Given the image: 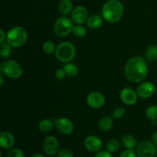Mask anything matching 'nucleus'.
Wrapping results in <instances>:
<instances>
[{
  "instance_id": "4be33fe9",
  "label": "nucleus",
  "mask_w": 157,
  "mask_h": 157,
  "mask_svg": "<svg viewBox=\"0 0 157 157\" xmlns=\"http://www.w3.org/2000/svg\"><path fill=\"white\" fill-rule=\"evenodd\" d=\"M12 46L6 41L1 43V44H0V56H1V58H4V59L9 58L12 54Z\"/></svg>"
},
{
  "instance_id": "a878e982",
  "label": "nucleus",
  "mask_w": 157,
  "mask_h": 157,
  "mask_svg": "<svg viewBox=\"0 0 157 157\" xmlns=\"http://www.w3.org/2000/svg\"><path fill=\"white\" fill-rule=\"evenodd\" d=\"M56 48L57 46L52 41H46L42 45L43 52L47 55H52V54L55 53Z\"/></svg>"
},
{
  "instance_id": "6ab92c4d",
  "label": "nucleus",
  "mask_w": 157,
  "mask_h": 157,
  "mask_svg": "<svg viewBox=\"0 0 157 157\" xmlns=\"http://www.w3.org/2000/svg\"><path fill=\"white\" fill-rule=\"evenodd\" d=\"M121 143L123 146L127 150H134L137 147L136 140L133 135L125 134L121 138Z\"/></svg>"
},
{
  "instance_id": "5701e85b",
  "label": "nucleus",
  "mask_w": 157,
  "mask_h": 157,
  "mask_svg": "<svg viewBox=\"0 0 157 157\" xmlns=\"http://www.w3.org/2000/svg\"><path fill=\"white\" fill-rule=\"evenodd\" d=\"M120 147H121V143L118 140L114 139V138L109 140L108 142L106 144V149L107 151L111 153L118 151L120 150Z\"/></svg>"
},
{
  "instance_id": "e433bc0d",
  "label": "nucleus",
  "mask_w": 157,
  "mask_h": 157,
  "mask_svg": "<svg viewBox=\"0 0 157 157\" xmlns=\"http://www.w3.org/2000/svg\"><path fill=\"white\" fill-rule=\"evenodd\" d=\"M31 157H46L44 155L41 154V153H35V154H33Z\"/></svg>"
},
{
  "instance_id": "423d86ee",
  "label": "nucleus",
  "mask_w": 157,
  "mask_h": 157,
  "mask_svg": "<svg viewBox=\"0 0 157 157\" xmlns=\"http://www.w3.org/2000/svg\"><path fill=\"white\" fill-rule=\"evenodd\" d=\"M74 21L67 17H61L55 21L53 31L55 35L59 38H64L73 32Z\"/></svg>"
},
{
  "instance_id": "1a4fd4ad",
  "label": "nucleus",
  "mask_w": 157,
  "mask_h": 157,
  "mask_svg": "<svg viewBox=\"0 0 157 157\" xmlns=\"http://www.w3.org/2000/svg\"><path fill=\"white\" fill-rule=\"evenodd\" d=\"M55 127L60 133L65 136H68L73 133L75 126L73 122L67 117L57 118L55 121Z\"/></svg>"
},
{
  "instance_id": "f257e3e1",
  "label": "nucleus",
  "mask_w": 157,
  "mask_h": 157,
  "mask_svg": "<svg viewBox=\"0 0 157 157\" xmlns=\"http://www.w3.org/2000/svg\"><path fill=\"white\" fill-rule=\"evenodd\" d=\"M126 78L132 83H140L148 75V67L144 58L133 57L127 61L124 67Z\"/></svg>"
},
{
  "instance_id": "7ed1b4c3",
  "label": "nucleus",
  "mask_w": 157,
  "mask_h": 157,
  "mask_svg": "<svg viewBox=\"0 0 157 157\" xmlns=\"http://www.w3.org/2000/svg\"><path fill=\"white\" fill-rule=\"evenodd\" d=\"M28 40L27 31L21 26H15L9 30L6 35V42L12 48L22 47Z\"/></svg>"
},
{
  "instance_id": "bb28decb",
  "label": "nucleus",
  "mask_w": 157,
  "mask_h": 157,
  "mask_svg": "<svg viewBox=\"0 0 157 157\" xmlns=\"http://www.w3.org/2000/svg\"><path fill=\"white\" fill-rule=\"evenodd\" d=\"M146 115L151 121H157V106H150L146 111Z\"/></svg>"
},
{
  "instance_id": "72a5a7b5",
  "label": "nucleus",
  "mask_w": 157,
  "mask_h": 157,
  "mask_svg": "<svg viewBox=\"0 0 157 157\" xmlns=\"http://www.w3.org/2000/svg\"><path fill=\"white\" fill-rule=\"evenodd\" d=\"M6 35L7 34L3 29H0V43L5 42V40H6Z\"/></svg>"
},
{
  "instance_id": "9b49d317",
  "label": "nucleus",
  "mask_w": 157,
  "mask_h": 157,
  "mask_svg": "<svg viewBox=\"0 0 157 157\" xmlns=\"http://www.w3.org/2000/svg\"><path fill=\"white\" fill-rule=\"evenodd\" d=\"M84 147L87 151L91 153H98L102 149L103 141L99 136L91 135L85 138L84 141Z\"/></svg>"
},
{
  "instance_id": "c9c22d12",
  "label": "nucleus",
  "mask_w": 157,
  "mask_h": 157,
  "mask_svg": "<svg viewBox=\"0 0 157 157\" xmlns=\"http://www.w3.org/2000/svg\"><path fill=\"white\" fill-rule=\"evenodd\" d=\"M5 75L2 72H0V87H2L5 83Z\"/></svg>"
},
{
  "instance_id": "7c9ffc66",
  "label": "nucleus",
  "mask_w": 157,
  "mask_h": 157,
  "mask_svg": "<svg viewBox=\"0 0 157 157\" xmlns=\"http://www.w3.org/2000/svg\"><path fill=\"white\" fill-rule=\"evenodd\" d=\"M119 157H138L136 152H135L133 150H126L123 153H121Z\"/></svg>"
},
{
  "instance_id": "4c0bfd02",
  "label": "nucleus",
  "mask_w": 157,
  "mask_h": 157,
  "mask_svg": "<svg viewBox=\"0 0 157 157\" xmlns=\"http://www.w3.org/2000/svg\"><path fill=\"white\" fill-rule=\"evenodd\" d=\"M51 157H57V156H52Z\"/></svg>"
},
{
  "instance_id": "393cba45",
  "label": "nucleus",
  "mask_w": 157,
  "mask_h": 157,
  "mask_svg": "<svg viewBox=\"0 0 157 157\" xmlns=\"http://www.w3.org/2000/svg\"><path fill=\"white\" fill-rule=\"evenodd\" d=\"M73 35H75L76 38H82L86 36L87 35V29L84 26L82 25H77L74 27L73 29Z\"/></svg>"
},
{
  "instance_id": "412c9836",
  "label": "nucleus",
  "mask_w": 157,
  "mask_h": 157,
  "mask_svg": "<svg viewBox=\"0 0 157 157\" xmlns=\"http://www.w3.org/2000/svg\"><path fill=\"white\" fill-rule=\"evenodd\" d=\"M63 68H64L67 76L71 77V78L77 76L78 72H79V69H78V66L76 64H73V63H66V64H64Z\"/></svg>"
},
{
  "instance_id": "f03ea898",
  "label": "nucleus",
  "mask_w": 157,
  "mask_h": 157,
  "mask_svg": "<svg viewBox=\"0 0 157 157\" xmlns=\"http://www.w3.org/2000/svg\"><path fill=\"white\" fill-rule=\"evenodd\" d=\"M102 17L109 23H117L121 21L124 14V6L119 0H108L102 7Z\"/></svg>"
},
{
  "instance_id": "20e7f679",
  "label": "nucleus",
  "mask_w": 157,
  "mask_h": 157,
  "mask_svg": "<svg viewBox=\"0 0 157 157\" xmlns=\"http://www.w3.org/2000/svg\"><path fill=\"white\" fill-rule=\"evenodd\" d=\"M76 48L74 44L70 41H63L56 48L55 56L59 61L63 63H69L75 58Z\"/></svg>"
},
{
  "instance_id": "dca6fc26",
  "label": "nucleus",
  "mask_w": 157,
  "mask_h": 157,
  "mask_svg": "<svg viewBox=\"0 0 157 157\" xmlns=\"http://www.w3.org/2000/svg\"><path fill=\"white\" fill-rule=\"evenodd\" d=\"M103 22H104V18L102 16L98 15H92L88 17L86 24L88 29L91 30H96L102 26Z\"/></svg>"
},
{
  "instance_id": "aec40b11",
  "label": "nucleus",
  "mask_w": 157,
  "mask_h": 157,
  "mask_svg": "<svg viewBox=\"0 0 157 157\" xmlns=\"http://www.w3.org/2000/svg\"><path fill=\"white\" fill-rule=\"evenodd\" d=\"M38 130L41 133H47L52 131L55 127V121L51 119H43L38 123Z\"/></svg>"
},
{
  "instance_id": "39448f33",
  "label": "nucleus",
  "mask_w": 157,
  "mask_h": 157,
  "mask_svg": "<svg viewBox=\"0 0 157 157\" xmlns=\"http://www.w3.org/2000/svg\"><path fill=\"white\" fill-rule=\"evenodd\" d=\"M0 71L6 77L12 79H18L23 74L21 64L15 60H7L0 66Z\"/></svg>"
},
{
  "instance_id": "a211bd4d",
  "label": "nucleus",
  "mask_w": 157,
  "mask_h": 157,
  "mask_svg": "<svg viewBox=\"0 0 157 157\" xmlns=\"http://www.w3.org/2000/svg\"><path fill=\"white\" fill-rule=\"evenodd\" d=\"M113 118L109 116H104L98 121V129L101 132H108L113 127Z\"/></svg>"
},
{
  "instance_id": "2f4dec72",
  "label": "nucleus",
  "mask_w": 157,
  "mask_h": 157,
  "mask_svg": "<svg viewBox=\"0 0 157 157\" xmlns=\"http://www.w3.org/2000/svg\"><path fill=\"white\" fill-rule=\"evenodd\" d=\"M67 76L64 68H58L55 71V77L58 80H63Z\"/></svg>"
},
{
  "instance_id": "f704fd0d",
  "label": "nucleus",
  "mask_w": 157,
  "mask_h": 157,
  "mask_svg": "<svg viewBox=\"0 0 157 157\" xmlns=\"http://www.w3.org/2000/svg\"><path fill=\"white\" fill-rule=\"evenodd\" d=\"M151 141L157 147V132H155L151 137Z\"/></svg>"
},
{
  "instance_id": "f3484780",
  "label": "nucleus",
  "mask_w": 157,
  "mask_h": 157,
  "mask_svg": "<svg viewBox=\"0 0 157 157\" xmlns=\"http://www.w3.org/2000/svg\"><path fill=\"white\" fill-rule=\"evenodd\" d=\"M73 9V2L71 0H61L58 5V11L60 14L64 16L71 14Z\"/></svg>"
},
{
  "instance_id": "ddd939ff",
  "label": "nucleus",
  "mask_w": 157,
  "mask_h": 157,
  "mask_svg": "<svg viewBox=\"0 0 157 157\" xmlns=\"http://www.w3.org/2000/svg\"><path fill=\"white\" fill-rule=\"evenodd\" d=\"M88 17L87 9L82 6L75 7L71 12V20L76 25H82L85 23Z\"/></svg>"
},
{
  "instance_id": "b1692460",
  "label": "nucleus",
  "mask_w": 157,
  "mask_h": 157,
  "mask_svg": "<svg viewBox=\"0 0 157 157\" xmlns=\"http://www.w3.org/2000/svg\"><path fill=\"white\" fill-rule=\"evenodd\" d=\"M146 57L150 61H153L157 60V45L153 44L150 45L146 51Z\"/></svg>"
},
{
  "instance_id": "58836bf2",
  "label": "nucleus",
  "mask_w": 157,
  "mask_h": 157,
  "mask_svg": "<svg viewBox=\"0 0 157 157\" xmlns=\"http://www.w3.org/2000/svg\"><path fill=\"white\" fill-rule=\"evenodd\" d=\"M154 157H157V155H156V156H155Z\"/></svg>"
},
{
  "instance_id": "9d476101",
  "label": "nucleus",
  "mask_w": 157,
  "mask_h": 157,
  "mask_svg": "<svg viewBox=\"0 0 157 157\" xmlns=\"http://www.w3.org/2000/svg\"><path fill=\"white\" fill-rule=\"evenodd\" d=\"M86 102L90 108L98 110L104 107L106 102V98L101 92L92 91L87 95Z\"/></svg>"
},
{
  "instance_id": "c756f323",
  "label": "nucleus",
  "mask_w": 157,
  "mask_h": 157,
  "mask_svg": "<svg viewBox=\"0 0 157 157\" xmlns=\"http://www.w3.org/2000/svg\"><path fill=\"white\" fill-rule=\"evenodd\" d=\"M58 157H74V153L71 150L68 148H63L59 150L58 153Z\"/></svg>"
},
{
  "instance_id": "0eeeda50",
  "label": "nucleus",
  "mask_w": 157,
  "mask_h": 157,
  "mask_svg": "<svg viewBox=\"0 0 157 157\" xmlns=\"http://www.w3.org/2000/svg\"><path fill=\"white\" fill-rule=\"evenodd\" d=\"M138 157H154L157 153V147L152 141L144 140L136 148Z\"/></svg>"
},
{
  "instance_id": "2eb2a0df",
  "label": "nucleus",
  "mask_w": 157,
  "mask_h": 157,
  "mask_svg": "<svg viewBox=\"0 0 157 157\" xmlns=\"http://www.w3.org/2000/svg\"><path fill=\"white\" fill-rule=\"evenodd\" d=\"M15 144L14 135L11 132L2 131L0 133V146L4 150H11Z\"/></svg>"
},
{
  "instance_id": "473e14b6",
  "label": "nucleus",
  "mask_w": 157,
  "mask_h": 157,
  "mask_svg": "<svg viewBox=\"0 0 157 157\" xmlns=\"http://www.w3.org/2000/svg\"><path fill=\"white\" fill-rule=\"evenodd\" d=\"M94 157H113L111 153H110L107 150H101V151L98 152L95 155Z\"/></svg>"
},
{
  "instance_id": "cd10ccee",
  "label": "nucleus",
  "mask_w": 157,
  "mask_h": 157,
  "mask_svg": "<svg viewBox=\"0 0 157 157\" xmlns=\"http://www.w3.org/2000/svg\"><path fill=\"white\" fill-rule=\"evenodd\" d=\"M126 114L125 108L123 107H118L114 109L112 113V118L115 120H119L124 117Z\"/></svg>"
},
{
  "instance_id": "c85d7f7f",
  "label": "nucleus",
  "mask_w": 157,
  "mask_h": 157,
  "mask_svg": "<svg viewBox=\"0 0 157 157\" xmlns=\"http://www.w3.org/2000/svg\"><path fill=\"white\" fill-rule=\"evenodd\" d=\"M7 157H25L24 151L19 148H12L9 150Z\"/></svg>"
},
{
  "instance_id": "4468645a",
  "label": "nucleus",
  "mask_w": 157,
  "mask_h": 157,
  "mask_svg": "<svg viewBox=\"0 0 157 157\" xmlns=\"http://www.w3.org/2000/svg\"><path fill=\"white\" fill-rule=\"evenodd\" d=\"M120 98H121V101L126 105L133 106L137 101L138 95L136 91H135L134 90L126 87L123 89L120 93Z\"/></svg>"
},
{
  "instance_id": "f8f14e48",
  "label": "nucleus",
  "mask_w": 157,
  "mask_h": 157,
  "mask_svg": "<svg viewBox=\"0 0 157 157\" xmlns=\"http://www.w3.org/2000/svg\"><path fill=\"white\" fill-rule=\"evenodd\" d=\"M156 92V87L154 84L150 81H146L142 83L138 86L136 89V94L138 97L142 99H147L150 98Z\"/></svg>"
},
{
  "instance_id": "6e6552de",
  "label": "nucleus",
  "mask_w": 157,
  "mask_h": 157,
  "mask_svg": "<svg viewBox=\"0 0 157 157\" xmlns=\"http://www.w3.org/2000/svg\"><path fill=\"white\" fill-rule=\"evenodd\" d=\"M42 148L44 153L48 156H55L59 152L60 144L58 138L55 136H48L43 140Z\"/></svg>"
}]
</instances>
